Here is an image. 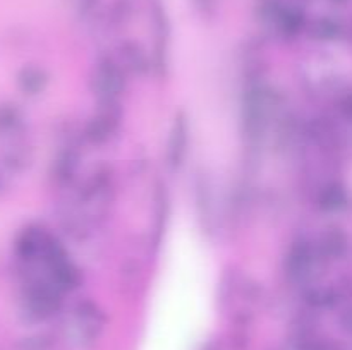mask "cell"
<instances>
[{
  "instance_id": "12",
  "label": "cell",
  "mask_w": 352,
  "mask_h": 350,
  "mask_svg": "<svg viewBox=\"0 0 352 350\" xmlns=\"http://www.w3.org/2000/svg\"><path fill=\"white\" fill-rule=\"evenodd\" d=\"M332 3H336V5H342V3H346L347 0H330Z\"/></svg>"
},
{
  "instance_id": "3",
  "label": "cell",
  "mask_w": 352,
  "mask_h": 350,
  "mask_svg": "<svg viewBox=\"0 0 352 350\" xmlns=\"http://www.w3.org/2000/svg\"><path fill=\"white\" fill-rule=\"evenodd\" d=\"M186 151H188V120L181 113L175 117L170 139H168V163L172 168L181 167Z\"/></svg>"
},
{
  "instance_id": "8",
  "label": "cell",
  "mask_w": 352,
  "mask_h": 350,
  "mask_svg": "<svg viewBox=\"0 0 352 350\" xmlns=\"http://www.w3.org/2000/svg\"><path fill=\"white\" fill-rule=\"evenodd\" d=\"M19 82H21V88H23L24 91L33 95V93H38L43 89L47 79H45L43 72L36 71V69H30V71H24V74L21 75Z\"/></svg>"
},
{
  "instance_id": "2",
  "label": "cell",
  "mask_w": 352,
  "mask_h": 350,
  "mask_svg": "<svg viewBox=\"0 0 352 350\" xmlns=\"http://www.w3.org/2000/svg\"><path fill=\"white\" fill-rule=\"evenodd\" d=\"M316 256H320V253L313 249L309 244L306 242L296 244V246L291 249V253H289V261H287V268L291 277L296 278V280H302V278L309 277L316 259H318Z\"/></svg>"
},
{
  "instance_id": "7",
  "label": "cell",
  "mask_w": 352,
  "mask_h": 350,
  "mask_svg": "<svg viewBox=\"0 0 352 350\" xmlns=\"http://www.w3.org/2000/svg\"><path fill=\"white\" fill-rule=\"evenodd\" d=\"M309 31H311V34L316 38V40L332 41V40H337V38L342 34L344 26L340 21L327 16V17H320V19H316L315 23L311 24V27H309Z\"/></svg>"
},
{
  "instance_id": "4",
  "label": "cell",
  "mask_w": 352,
  "mask_h": 350,
  "mask_svg": "<svg viewBox=\"0 0 352 350\" xmlns=\"http://www.w3.org/2000/svg\"><path fill=\"white\" fill-rule=\"evenodd\" d=\"M349 192L340 182H330L318 194V205L325 211H342L349 206Z\"/></svg>"
},
{
  "instance_id": "6",
  "label": "cell",
  "mask_w": 352,
  "mask_h": 350,
  "mask_svg": "<svg viewBox=\"0 0 352 350\" xmlns=\"http://www.w3.org/2000/svg\"><path fill=\"white\" fill-rule=\"evenodd\" d=\"M347 235L340 229H330L323 233L320 240L318 253L320 256H325L327 259H339L347 250Z\"/></svg>"
},
{
  "instance_id": "1",
  "label": "cell",
  "mask_w": 352,
  "mask_h": 350,
  "mask_svg": "<svg viewBox=\"0 0 352 350\" xmlns=\"http://www.w3.org/2000/svg\"><path fill=\"white\" fill-rule=\"evenodd\" d=\"M95 89L96 95L105 103H113L119 93L124 89V75L116 62L105 60L96 65L95 72Z\"/></svg>"
},
{
  "instance_id": "10",
  "label": "cell",
  "mask_w": 352,
  "mask_h": 350,
  "mask_svg": "<svg viewBox=\"0 0 352 350\" xmlns=\"http://www.w3.org/2000/svg\"><path fill=\"white\" fill-rule=\"evenodd\" d=\"M344 325H346L347 329H351L352 331V309H349V311L344 314Z\"/></svg>"
},
{
  "instance_id": "11",
  "label": "cell",
  "mask_w": 352,
  "mask_h": 350,
  "mask_svg": "<svg viewBox=\"0 0 352 350\" xmlns=\"http://www.w3.org/2000/svg\"><path fill=\"white\" fill-rule=\"evenodd\" d=\"M196 2H198L199 5H203V7H210V5H212L213 0H196Z\"/></svg>"
},
{
  "instance_id": "9",
  "label": "cell",
  "mask_w": 352,
  "mask_h": 350,
  "mask_svg": "<svg viewBox=\"0 0 352 350\" xmlns=\"http://www.w3.org/2000/svg\"><path fill=\"white\" fill-rule=\"evenodd\" d=\"M342 110L349 119H352V95L347 96V98L342 102Z\"/></svg>"
},
{
  "instance_id": "5",
  "label": "cell",
  "mask_w": 352,
  "mask_h": 350,
  "mask_svg": "<svg viewBox=\"0 0 352 350\" xmlns=\"http://www.w3.org/2000/svg\"><path fill=\"white\" fill-rule=\"evenodd\" d=\"M305 23L306 17L301 5L285 2L284 9H282L280 16H278V21L277 24H275L274 30L278 31L280 34H284V36H296V34L302 30Z\"/></svg>"
}]
</instances>
